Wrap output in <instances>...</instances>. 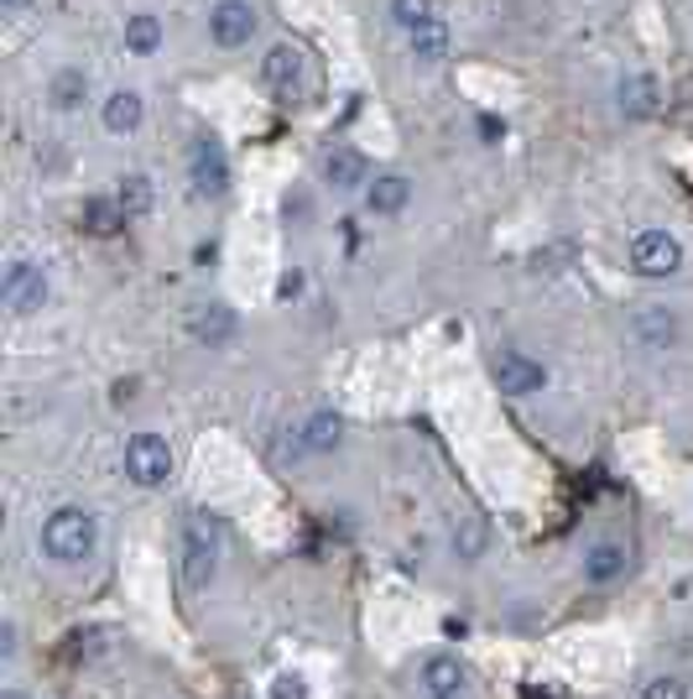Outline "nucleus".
Instances as JSON below:
<instances>
[{
    "label": "nucleus",
    "mask_w": 693,
    "mask_h": 699,
    "mask_svg": "<svg viewBox=\"0 0 693 699\" xmlns=\"http://www.w3.org/2000/svg\"><path fill=\"white\" fill-rule=\"evenodd\" d=\"M407 47H413L417 63H443L449 58V26H443V17H428L417 32H407Z\"/></svg>",
    "instance_id": "obj_19"
},
{
    "label": "nucleus",
    "mask_w": 693,
    "mask_h": 699,
    "mask_svg": "<svg viewBox=\"0 0 693 699\" xmlns=\"http://www.w3.org/2000/svg\"><path fill=\"white\" fill-rule=\"evenodd\" d=\"M417 684H422V699H459V689H464V668H459V658H428Z\"/></svg>",
    "instance_id": "obj_17"
},
{
    "label": "nucleus",
    "mask_w": 693,
    "mask_h": 699,
    "mask_svg": "<svg viewBox=\"0 0 693 699\" xmlns=\"http://www.w3.org/2000/svg\"><path fill=\"white\" fill-rule=\"evenodd\" d=\"M125 476L136 480L141 491H157L173 480V449L162 434H131L125 439Z\"/></svg>",
    "instance_id": "obj_3"
},
{
    "label": "nucleus",
    "mask_w": 693,
    "mask_h": 699,
    "mask_svg": "<svg viewBox=\"0 0 693 699\" xmlns=\"http://www.w3.org/2000/svg\"><path fill=\"white\" fill-rule=\"evenodd\" d=\"M495 386L506 392V397H532L548 386V365L532 356H521V350H501L495 356Z\"/></svg>",
    "instance_id": "obj_6"
},
{
    "label": "nucleus",
    "mask_w": 693,
    "mask_h": 699,
    "mask_svg": "<svg viewBox=\"0 0 693 699\" xmlns=\"http://www.w3.org/2000/svg\"><path fill=\"white\" fill-rule=\"evenodd\" d=\"M0 653H6V658H11V653H16V626H11V621H6V626H0Z\"/></svg>",
    "instance_id": "obj_28"
},
{
    "label": "nucleus",
    "mask_w": 693,
    "mask_h": 699,
    "mask_svg": "<svg viewBox=\"0 0 693 699\" xmlns=\"http://www.w3.org/2000/svg\"><path fill=\"white\" fill-rule=\"evenodd\" d=\"M615 100H620V116L626 120H652L662 110V84L652 74H626L620 89H615Z\"/></svg>",
    "instance_id": "obj_11"
},
{
    "label": "nucleus",
    "mask_w": 693,
    "mask_h": 699,
    "mask_svg": "<svg viewBox=\"0 0 693 699\" xmlns=\"http://www.w3.org/2000/svg\"><path fill=\"white\" fill-rule=\"evenodd\" d=\"M215 569H219V527L209 512H194L183 522V580H188V590H209Z\"/></svg>",
    "instance_id": "obj_2"
},
{
    "label": "nucleus",
    "mask_w": 693,
    "mask_h": 699,
    "mask_svg": "<svg viewBox=\"0 0 693 699\" xmlns=\"http://www.w3.org/2000/svg\"><path fill=\"white\" fill-rule=\"evenodd\" d=\"M323 178L334 183L339 194H355V188H371V162H365V152H355V146H334V152L323 157Z\"/></svg>",
    "instance_id": "obj_13"
},
{
    "label": "nucleus",
    "mask_w": 693,
    "mask_h": 699,
    "mask_svg": "<svg viewBox=\"0 0 693 699\" xmlns=\"http://www.w3.org/2000/svg\"><path fill=\"white\" fill-rule=\"evenodd\" d=\"M339 439H344V418L339 413H314V418L297 428V449L302 455H334Z\"/></svg>",
    "instance_id": "obj_15"
},
{
    "label": "nucleus",
    "mask_w": 693,
    "mask_h": 699,
    "mask_svg": "<svg viewBox=\"0 0 693 699\" xmlns=\"http://www.w3.org/2000/svg\"><path fill=\"white\" fill-rule=\"evenodd\" d=\"M162 47V21L152 11H136V17H125V53H136V58H152Z\"/></svg>",
    "instance_id": "obj_21"
},
{
    "label": "nucleus",
    "mask_w": 693,
    "mask_h": 699,
    "mask_svg": "<svg viewBox=\"0 0 693 699\" xmlns=\"http://www.w3.org/2000/svg\"><path fill=\"white\" fill-rule=\"evenodd\" d=\"M256 6L251 0H215V11H209V37L219 47H245V42L256 37Z\"/></svg>",
    "instance_id": "obj_8"
},
{
    "label": "nucleus",
    "mask_w": 693,
    "mask_h": 699,
    "mask_svg": "<svg viewBox=\"0 0 693 699\" xmlns=\"http://www.w3.org/2000/svg\"><path fill=\"white\" fill-rule=\"evenodd\" d=\"M407 199H413V183L402 178V173H381V178H371V188H365V209H371V215H402Z\"/></svg>",
    "instance_id": "obj_16"
},
{
    "label": "nucleus",
    "mask_w": 693,
    "mask_h": 699,
    "mask_svg": "<svg viewBox=\"0 0 693 699\" xmlns=\"http://www.w3.org/2000/svg\"><path fill=\"white\" fill-rule=\"evenodd\" d=\"M631 266L641 277H673L683 266V240L668 230H636L631 236Z\"/></svg>",
    "instance_id": "obj_4"
},
{
    "label": "nucleus",
    "mask_w": 693,
    "mask_h": 699,
    "mask_svg": "<svg viewBox=\"0 0 693 699\" xmlns=\"http://www.w3.org/2000/svg\"><path fill=\"white\" fill-rule=\"evenodd\" d=\"M261 84H266L277 100H287V105L302 95V53H297L293 42L266 47V58H261Z\"/></svg>",
    "instance_id": "obj_7"
},
{
    "label": "nucleus",
    "mask_w": 693,
    "mask_h": 699,
    "mask_svg": "<svg viewBox=\"0 0 693 699\" xmlns=\"http://www.w3.org/2000/svg\"><path fill=\"white\" fill-rule=\"evenodd\" d=\"M428 17H438L433 0H392V21L402 26V32H417Z\"/></svg>",
    "instance_id": "obj_24"
},
{
    "label": "nucleus",
    "mask_w": 693,
    "mask_h": 699,
    "mask_svg": "<svg viewBox=\"0 0 693 699\" xmlns=\"http://www.w3.org/2000/svg\"><path fill=\"white\" fill-rule=\"evenodd\" d=\"M272 699H308V684L297 679V674H277L272 679Z\"/></svg>",
    "instance_id": "obj_27"
},
{
    "label": "nucleus",
    "mask_w": 693,
    "mask_h": 699,
    "mask_svg": "<svg viewBox=\"0 0 693 699\" xmlns=\"http://www.w3.org/2000/svg\"><path fill=\"white\" fill-rule=\"evenodd\" d=\"M0 298H6V308L11 314H37L42 303H47V272H42L37 261L16 256L11 266H6V282H0Z\"/></svg>",
    "instance_id": "obj_5"
},
{
    "label": "nucleus",
    "mask_w": 693,
    "mask_h": 699,
    "mask_svg": "<svg viewBox=\"0 0 693 699\" xmlns=\"http://www.w3.org/2000/svg\"><path fill=\"white\" fill-rule=\"evenodd\" d=\"M454 548H459V559H475L480 548H485V527H480V517H464L454 527Z\"/></svg>",
    "instance_id": "obj_25"
},
{
    "label": "nucleus",
    "mask_w": 693,
    "mask_h": 699,
    "mask_svg": "<svg viewBox=\"0 0 693 699\" xmlns=\"http://www.w3.org/2000/svg\"><path fill=\"white\" fill-rule=\"evenodd\" d=\"M188 335H194L198 345H209V350L230 345L235 340V308H224V303H204V308H194V314H188Z\"/></svg>",
    "instance_id": "obj_12"
},
{
    "label": "nucleus",
    "mask_w": 693,
    "mask_h": 699,
    "mask_svg": "<svg viewBox=\"0 0 693 699\" xmlns=\"http://www.w3.org/2000/svg\"><path fill=\"white\" fill-rule=\"evenodd\" d=\"M99 543V522L84 506H58L53 517L42 522V554L58 564H84Z\"/></svg>",
    "instance_id": "obj_1"
},
{
    "label": "nucleus",
    "mask_w": 693,
    "mask_h": 699,
    "mask_svg": "<svg viewBox=\"0 0 693 699\" xmlns=\"http://www.w3.org/2000/svg\"><path fill=\"white\" fill-rule=\"evenodd\" d=\"M626 575V554L615 548V543H594L590 559H584V580L590 585H610Z\"/></svg>",
    "instance_id": "obj_22"
},
{
    "label": "nucleus",
    "mask_w": 693,
    "mask_h": 699,
    "mask_svg": "<svg viewBox=\"0 0 693 699\" xmlns=\"http://www.w3.org/2000/svg\"><path fill=\"white\" fill-rule=\"evenodd\" d=\"M84 225H89L95 236H116L120 225H125V215H120L116 199H89L84 204Z\"/></svg>",
    "instance_id": "obj_23"
},
{
    "label": "nucleus",
    "mask_w": 693,
    "mask_h": 699,
    "mask_svg": "<svg viewBox=\"0 0 693 699\" xmlns=\"http://www.w3.org/2000/svg\"><path fill=\"white\" fill-rule=\"evenodd\" d=\"M0 699H21V695H16V689H6V695H0Z\"/></svg>",
    "instance_id": "obj_29"
},
{
    "label": "nucleus",
    "mask_w": 693,
    "mask_h": 699,
    "mask_svg": "<svg viewBox=\"0 0 693 699\" xmlns=\"http://www.w3.org/2000/svg\"><path fill=\"white\" fill-rule=\"evenodd\" d=\"M641 699H689V689L662 674V679H647V684H641Z\"/></svg>",
    "instance_id": "obj_26"
},
{
    "label": "nucleus",
    "mask_w": 693,
    "mask_h": 699,
    "mask_svg": "<svg viewBox=\"0 0 693 699\" xmlns=\"http://www.w3.org/2000/svg\"><path fill=\"white\" fill-rule=\"evenodd\" d=\"M631 335L641 350H668V345L678 340V314L662 308V303H647V308L631 314Z\"/></svg>",
    "instance_id": "obj_10"
},
{
    "label": "nucleus",
    "mask_w": 693,
    "mask_h": 699,
    "mask_svg": "<svg viewBox=\"0 0 693 699\" xmlns=\"http://www.w3.org/2000/svg\"><path fill=\"white\" fill-rule=\"evenodd\" d=\"M47 100H53V110H79L89 100V74L84 68H58L53 84H47Z\"/></svg>",
    "instance_id": "obj_20"
},
{
    "label": "nucleus",
    "mask_w": 693,
    "mask_h": 699,
    "mask_svg": "<svg viewBox=\"0 0 693 699\" xmlns=\"http://www.w3.org/2000/svg\"><path fill=\"white\" fill-rule=\"evenodd\" d=\"M6 6H21V0H6Z\"/></svg>",
    "instance_id": "obj_30"
},
{
    "label": "nucleus",
    "mask_w": 693,
    "mask_h": 699,
    "mask_svg": "<svg viewBox=\"0 0 693 699\" xmlns=\"http://www.w3.org/2000/svg\"><path fill=\"white\" fill-rule=\"evenodd\" d=\"M99 120H105L110 136H131L141 120H146V100H141L136 89H110L105 105H99Z\"/></svg>",
    "instance_id": "obj_14"
},
{
    "label": "nucleus",
    "mask_w": 693,
    "mask_h": 699,
    "mask_svg": "<svg viewBox=\"0 0 693 699\" xmlns=\"http://www.w3.org/2000/svg\"><path fill=\"white\" fill-rule=\"evenodd\" d=\"M116 204H120V215H125V225L131 220H146L152 215V204H157V194H152V178L146 173H125L116 188Z\"/></svg>",
    "instance_id": "obj_18"
},
{
    "label": "nucleus",
    "mask_w": 693,
    "mask_h": 699,
    "mask_svg": "<svg viewBox=\"0 0 693 699\" xmlns=\"http://www.w3.org/2000/svg\"><path fill=\"white\" fill-rule=\"evenodd\" d=\"M188 178H194L198 194H224L230 188V162H224V146L215 136H194V146H188Z\"/></svg>",
    "instance_id": "obj_9"
}]
</instances>
